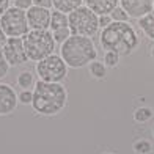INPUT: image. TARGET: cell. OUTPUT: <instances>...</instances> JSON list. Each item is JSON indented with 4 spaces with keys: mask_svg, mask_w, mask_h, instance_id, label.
I'll use <instances>...</instances> for the list:
<instances>
[{
    "mask_svg": "<svg viewBox=\"0 0 154 154\" xmlns=\"http://www.w3.org/2000/svg\"><path fill=\"white\" fill-rule=\"evenodd\" d=\"M134 151L140 154H148L151 151V143L148 140H137L134 143Z\"/></svg>",
    "mask_w": 154,
    "mask_h": 154,
    "instance_id": "obj_22",
    "label": "cell"
},
{
    "mask_svg": "<svg viewBox=\"0 0 154 154\" xmlns=\"http://www.w3.org/2000/svg\"><path fill=\"white\" fill-rule=\"evenodd\" d=\"M68 27L71 35L91 38L99 30V16L88 6H79L68 14Z\"/></svg>",
    "mask_w": 154,
    "mask_h": 154,
    "instance_id": "obj_5",
    "label": "cell"
},
{
    "mask_svg": "<svg viewBox=\"0 0 154 154\" xmlns=\"http://www.w3.org/2000/svg\"><path fill=\"white\" fill-rule=\"evenodd\" d=\"M22 39L29 60L39 61L54 54L55 39L49 30H30Z\"/></svg>",
    "mask_w": 154,
    "mask_h": 154,
    "instance_id": "obj_4",
    "label": "cell"
},
{
    "mask_svg": "<svg viewBox=\"0 0 154 154\" xmlns=\"http://www.w3.org/2000/svg\"><path fill=\"white\" fill-rule=\"evenodd\" d=\"M106 72H107V69H106V65L101 61H91L90 63V74L94 75L96 79H104L106 77Z\"/></svg>",
    "mask_w": 154,
    "mask_h": 154,
    "instance_id": "obj_17",
    "label": "cell"
},
{
    "mask_svg": "<svg viewBox=\"0 0 154 154\" xmlns=\"http://www.w3.org/2000/svg\"><path fill=\"white\" fill-rule=\"evenodd\" d=\"M8 69H10V65H8V61H6L3 52L0 51V79H3V77L8 74Z\"/></svg>",
    "mask_w": 154,
    "mask_h": 154,
    "instance_id": "obj_23",
    "label": "cell"
},
{
    "mask_svg": "<svg viewBox=\"0 0 154 154\" xmlns=\"http://www.w3.org/2000/svg\"><path fill=\"white\" fill-rule=\"evenodd\" d=\"M66 90L57 82L38 80L33 90V109L41 115H55L66 106Z\"/></svg>",
    "mask_w": 154,
    "mask_h": 154,
    "instance_id": "obj_2",
    "label": "cell"
},
{
    "mask_svg": "<svg viewBox=\"0 0 154 154\" xmlns=\"http://www.w3.org/2000/svg\"><path fill=\"white\" fill-rule=\"evenodd\" d=\"M10 8V0H0V16Z\"/></svg>",
    "mask_w": 154,
    "mask_h": 154,
    "instance_id": "obj_28",
    "label": "cell"
},
{
    "mask_svg": "<svg viewBox=\"0 0 154 154\" xmlns=\"http://www.w3.org/2000/svg\"><path fill=\"white\" fill-rule=\"evenodd\" d=\"M17 99H19V102H22V104H32V101H33V93L30 91V90H24V91L19 93Z\"/></svg>",
    "mask_w": 154,
    "mask_h": 154,
    "instance_id": "obj_24",
    "label": "cell"
},
{
    "mask_svg": "<svg viewBox=\"0 0 154 154\" xmlns=\"http://www.w3.org/2000/svg\"><path fill=\"white\" fill-rule=\"evenodd\" d=\"M33 5L35 6H41V8H51V6L54 5L52 0H33Z\"/></svg>",
    "mask_w": 154,
    "mask_h": 154,
    "instance_id": "obj_27",
    "label": "cell"
},
{
    "mask_svg": "<svg viewBox=\"0 0 154 154\" xmlns=\"http://www.w3.org/2000/svg\"><path fill=\"white\" fill-rule=\"evenodd\" d=\"M63 27H68V16L65 14V13L55 10L51 14V29L54 32V30L63 29Z\"/></svg>",
    "mask_w": 154,
    "mask_h": 154,
    "instance_id": "obj_15",
    "label": "cell"
},
{
    "mask_svg": "<svg viewBox=\"0 0 154 154\" xmlns=\"http://www.w3.org/2000/svg\"><path fill=\"white\" fill-rule=\"evenodd\" d=\"M3 47V55L10 66H19L29 60L24 47V39L22 38H6Z\"/></svg>",
    "mask_w": 154,
    "mask_h": 154,
    "instance_id": "obj_8",
    "label": "cell"
},
{
    "mask_svg": "<svg viewBox=\"0 0 154 154\" xmlns=\"http://www.w3.org/2000/svg\"><path fill=\"white\" fill-rule=\"evenodd\" d=\"M6 35H5V32L2 30V25H0V47H2L3 44H5V41H6Z\"/></svg>",
    "mask_w": 154,
    "mask_h": 154,
    "instance_id": "obj_29",
    "label": "cell"
},
{
    "mask_svg": "<svg viewBox=\"0 0 154 154\" xmlns=\"http://www.w3.org/2000/svg\"><path fill=\"white\" fill-rule=\"evenodd\" d=\"M138 27L142 29V32L145 33L146 38H149L154 41V8L138 19Z\"/></svg>",
    "mask_w": 154,
    "mask_h": 154,
    "instance_id": "obj_13",
    "label": "cell"
},
{
    "mask_svg": "<svg viewBox=\"0 0 154 154\" xmlns=\"http://www.w3.org/2000/svg\"><path fill=\"white\" fill-rule=\"evenodd\" d=\"M16 91L6 83H0V115H8L17 106Z\"/></svg>",
    "mask_w": 154,
    "mask_h": 154,
    "instance_id": "obj_11",
    "label": "cell"
},
{
    "mask_svg": "<svg viewBox=\"0 0 154 154\" xmlns=\"http://www.w3.org/2000/svg\"><path fill=\"white\" fill-rule=\"evenodd\" d=\"M104 154H112V152H104Z\"/></svg>",
    "mask_w": 154,
    "mask_h": 154,
    "instance_id": "obj_32",
    "label": "cell"
},
{
    "mask_svg": "<svg viewBox=\"0 0 154 154\" xmlns=\"http://www.w3.org/2000/svg\"><path fill=\"white\" fill-rule=\"evenodd\" d=\"M151 57H152V58H154V46H152V47H151Z\"/></svg>",
    "mask_w": 154,
    "mask_h": 154,
    "instance_id": "obj_30",
    "label": "cell"
},
{
    "mask_svg": "<svg viewBox=\"0 0 154 154\" xmlns=\"http://www.w3.org/2000/svg\"><path fill=\"white\" fill-rule=\"evenodd\" d=\"M101 46L106 51L116 52L118 55H129L138 46L135 29L129 22H112L101 32Z\"/></svg>",
    "mask_w": 154,
    "mask_h": 154,
    "instance_id": "obj_1",
    "label": "cell"
},
{
    "mask_svg": "<svg viewBox=\"0 0 154 154\" xmlns=\"http://www.w3.org/2000/svg\"><path fill=\"white\" fill-rule=\"evenodd\" d=\"M113 20H112V17H110V14H102V16H99V27L101 29H106L107 25H110Z\"/></svg>",
    "mask_w": 154,
    "mask_h": 154,
    "instance_id": "obj_26",
    "label": "cell"
},
{
    "mask_svg": "<svg viewBox=\"0 0 154 154\" xmlns=\"http://www.w3.org/2000/svg\"><path fill=\"white\" fill-rule=\"evenodd\" d=\"M54 3V8L57 11L61 13H72L74 10H77L79 6H82L83 0H52Z\"/></svg>",
    "mask_w": 154,
    "mask_h": 154,
    "instance_id": "obj_14",
    "label": "cell"
},
{
    "mask_svg": "<svg viewBox=\"0 0 154 154\" xmlns=\"http://www.w3.org/2000/svg\"><path fill=\"white\" fill-rule=\"evenodd\" d=\"M17 85L24 90H30L33 85H35V77L30 71H24L20 72L19 77H17Z\"/></svg>",
    "mask_w": 154,
    "mask_h": 154,
    "instance_id": "obj_16",
    "label": "cell"
},
{
    "mask_svg": "<svg viewBox=\"0 0 154 154\" xmlns=\"http://www.w3.org/2000/svg\"><path fill=\"white\" fill-rule=\"evenodd\" d=\"M110 17H112V20H115V22H128L129 20V14L124 11V8L121 5H118L116 8L110 13Z\"/></svg>",
    "mask_w": 154,
    "mask_h": 154,
    "instance_id": "obj_19",
    "label": "cell"
},
{
    "mask_svg": "<svg viewBox=\"0 0 154 154\" xmlns=\"http://www.w3.org/2000/svg\"><path fill=\"white\" fill-rule=\"evenodd\" d=\"M83 3L91 11H94L97 16H102V14H110L118 6L120 0H83Z\"/></svg>",
    "mask_w": 154,
    "mask_h": 154,
    "instance_id": "obj_12",
    "label": "cell"
},
{
    "mask_svg": "<svg viewBox=\"0 0 154 154\" xmlns=\"http://www.w3.org/2000/svg\"><path fill=\"white\" fill-rule=\"evenodd\" d=\"M120 61V55L116 52H112V51H107L106 55H104V65L106 66H110V68H115Z\"/></svg>",
    "mask_w": 154,
    "mask_h": 154,
    "instance_id": "obj_21",
    "label": "cell"
},
{
    "mask_svg": "<svg viewBox=\"0 0 154 154\" xmlns=\"http://www.w3.org/2000/svg\"><path fill=\"white\" fill-rule=\"evenodd\" d=\"M151 118H152V110L148 109V107H140L134 113V120L137 123H146L148 120H151Z\"/></svg>",
    "mask_w": 154,
    "mask_h": 154,
    "instance_id": "obj_18",
    "label": "cell"
},
{
    "mask_svg": "<svg viewBox=\"0 0 154 154\" xmlns=\"http://www.w3.org/2000/svg\"><path fill=\"white\" fill-rule=\"evenodd\" d=\"M60 55L69 68H83L96 60L97 52L91 38L71 35L61 44Z\"/></svg>",
    "mask_w": 154,
    "mask_h": 154,
    "instance_id": "obj_3",
    "label": "cell"
},
{
    "mask_svg": "<svg viewBox=\"0 0 154 154\" xmlns=\"http://www.w3.org/2000/svg\"><path fill=\"white\" fill-rule=\"evenodd\" d=\"M120 3L129 17L134 19H140L152 10V0H120Z\"/></svg>",
    "mask_w": 154,
    "mask_h": 154,
    "instance_id": "obj_10",
    "label": "cell"
},
{
    "mask_svg": "<svg viewBox=\"0 0 154 154\" xmlns=\"http://www.w3.org/2000/svg\"><path fill=\"white\" fill-rule=\"evenodd\" d=\"M152 135H154V128H152Z\"/></svg>",
    "mask_w": 154,
    "mask_h": 154,
    "instance_id": "obj_33",
    "label": "cell"
},
{
    "mask_svg": "<svg viewBox=\"0 0 154 154\" xmlns=\"http://www.w3.org/2000/svg\"><path fill=\"white\" fill-rule=\"evenodd\" d=\"M51 14L52 13L47 8L41 6H30L27 10V20L32 30H47L51 27Z\"/></svg>",
    "mask_w": 154,
    "mask_h": 154,
    "instance_id": "obj_9",
    "label": "cell"
},
{
    "mask_svg": "<svg viewBox=\"0 0 154 154\" xmlns=\"http://www.w3.org/2000/svg\"><path fill=\"white\" fill-rule=\"evenodd\" d=\"M152 8H154V0H152Z\"/></svg>",
    "mask_w": 154,
    "mask_h": 154,
    "instance_id": "obj_31",
    "label": "cell"
},
{
    "mask_svg": "<svg viewBox=\"0 0 154 154\" xmlns=\"http://www.w3.org/2000/svg\"><path fill=\"white\" fill-rule=\"evenodd\" d=\"M54 35V39H55V43H60L63 44L65 41L71 36V30H69V27H63V29H58V30H54L52 32Z\"/></svg>",
    "mask_w": 154,
    "mask_h": 154,
    "instance_id": "obj_20",
    "label": "cell"
},
{
    "mask_svg": "<svg viewBox=\"0 0 154 154\" xmlns=\"http://www.w3.org/2000/svg\"><path fill=\"white\" fill-rule=\"evenodd\" d=\"M0 25L6 36L10 38H20L29 33V20H27V13L20 8L11 6L2 16H0Z\"/></svg>",
    "mask_w": 154,
    "mask_h": 154,
    "instance_id": "obj_6",
    "label": "cell"
},
{
    "mask_svg": "<svg viewBox=\"0 0 154 154\" xmlns=\"http://www.w3.org/2000/svg\"><path fill=\"white\" fill-rule=\"evenodd\" d=\"M36 72L39 75V80L44 82H60L68 75V65L65 60L61 58V55H49L38 61L36 65Z\"/></svg>",
    "mask_w": 154,
    "mask_h": 154,
    "instance_id": "obj_7",
    "label": "cell"
},
{
    "mask_svg": "<svg viewBox=\"0 0 154 154\" xmlns=\"http://www.w3.org/2000/svg\"><path fill=\"white\" fill-rule=\"evenodd\" d=\"M14 6H16V8H20V10L27 11L30 6H33V0H14Z\"/></svg>",
    "mask_w": 154,
    "mask_h": 154,
    "instance_id": "obj_25",
    "label": "cell"
}]
</instances>
